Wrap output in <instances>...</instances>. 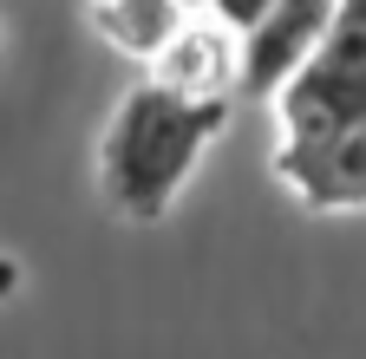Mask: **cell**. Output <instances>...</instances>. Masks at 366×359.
<instances>
[{
	"label": "cell",
	"instance_id": "cell-1",
	"mask_svg": "<svg viewBox=\"0 0 366 359\" xmlns=\"http://www.w3.org/2000/svg\"><path fill=\"white\" fill-rule=\"evenodd\" d=\"M274 176L314 216L366 209V0H340L314 59L268 98Z\"/></svg>",
	"mask_w": 366,
	"mask_h": 359
},
{
	"label": "cell",
	"instance_id": "cell-2",
	"mask_svg": "<svg viewBox=\"0 0 366 359\" xmlns=\"http://www.w3.org/2000/svg\"><path fill=\"white\" fill-rule=\"evenodd\" d=\"M229 98H190L164 79H144L118 98L105 144H99V190L124 222H164L183 183L197 176V157L222 138Z\"/></svg>",
	"mask_w": 366,
	"mask_h": 359
},
{
	"label": "cell",
	"instance_id": "cell-3",
	"mask_svg": "<svg viewBox=\"0 0 366 359\" xmlns=\"http://www.w3.org/2000/svg\"><path fill=\"white\" fill-rule=\"evenodd\" d=\"M340 0H274V7L242 33V92L274 98L282 85L314 59V46L327 39Z\"/></svg>",
	"mask_w": 366,
	"mask_h": 359
},
{
	"label": "cell",
	"instance_id": "cell-4",
	"mask_svg": "<svg viewBox=\"0 0 366 359\" xmlns=\"http://www.w3.org/2000/svg\"><path fill=\"white\" fill-rule=\"evenodd\" d=\"M157 79L190 98H229L242 85V33L229 20H183L157 53Z\"/></svg>",
	"mask_w": 366,
	"mask_h": 359
},
{
	"label": "cell",
	"instance_id": "cell-5",
	"mask_svg": "<svg viewBox=\"0 0 366 359\" xmlns=\"http://www.w3.org/2000/svg\"><path fill=\"white\" fill-rule=\"evenodd\" d=\"M92 26H99L124 59H157L177 26H183V7L177 0H92Z\"/></svg>",
	"mask_w": 366,
	"mask_h": 359
},
{
	"label": "cell",
	"instance_id": "cell-6",
	"mask_svg": "<svg viewBox=\"0 0 366 359\" xmlns=\"http://www.w3.org/2000/svg\"><path fill=\"white\" fill-rule=\"evenodd\" d=\"M268 7H274V0H209V14H216V20H229L236 33H249Z\"/></svg>",
	"mask_w": 366,
	"mask_h": 359
},
{
	"label": "cell",
	"instance_id": "cell-7",
	"mask_svg": "<svg viewBox=\"0 0 366 359\" xmlns=\"http://www.w3.org/2000/svg\"><path fill=\"white\" fill-rule=\"evenodd\" d=\"M20 281H26V275H20V261H14V255H0V300H14Z\"/></svg>",
	"mask_w": 366,
	"mask_h": 359
},
{
	"label": "cell",
	"instance_id": "cell-8",
	"mask_svg": "<svg viewBox=\"0 0 366 359\" xmlns=\"http://www.w3.org/2000/svg\"><path fill=\"white\" fill-rule=\"evenodd\" d=\"M177 7H183V14H190V7H209V0H177Z\"/></svg>",
	"mask_w": 366,
	"mask_h": 359
}]
</instances>
